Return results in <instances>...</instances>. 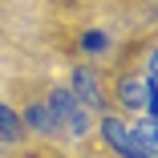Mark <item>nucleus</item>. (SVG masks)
Masks as SVG:
<instances>
[{"label": "nucleus", "mask_w": 158, "mask_h": 158, "mask_svg": "<svg viewBox=\"0 0 158 158\" xmlns=\"http://www.w3.org/2000/svg\"><path fill=\"white\" fill-rule=\"evenodd\" d=\"M49 110H53V118H57V126H61V138H81L85 130H89V110L73 98L69 89H53L49 93V102H45Z\"/></svg>", "instance_id": "nucleus-1"}, {"label": "nucleus", "mask_w": 158, "mask_h": 158, "mask_svg": "<svg viewBox=\"0 0 158 158\" xmlns=\"http://www.w3.org/2000/svg\"><path fill=\"white\" fill-rule=\"evenodd\" d=\"M102 138L122 154V158H150L142 146H138V138H134V130L126 122H118V118H102Z\"/></svg>", "instance_id": "nucleus-2"}, {"label": "nucleus", "mask_w": 158, "mask_h": 158, "mask_svg": "<svg viewBox=\"0 0 158 158\" xmlns=\"http://www.w3.org/2000/svg\"><path fill=\"white\" fill-rule=\"evenodd\" d=\"M73 98L89 110V114H102L106 110V102H102V89H98V77H93L89 69H73Z\"/></svg>", "instance_id": "nucleus-3"}, {"label": "nucleus", "mask_w": 158, "mask_h": 158, "mask_svg": "<svg viewBox=\"0 0 158 158\" xmlns=\"http://www.w3.org/2000/svg\"><path fill=\"white\" fill-rule=\"evenodd\" d=\"M146 93H150L146 77H122L118 81V98H122L126 110H146Z\"/></svg>", "instance_id": "nucleus-4"}, {"label": "nucleus", "mask_w": 158, "mask_h": 158, "mask_svg": "<svg viewBox=\"0 0 158 158\" xmlns=\"http://www.w3.org/2000/svg\"><path fill=\"white\" fill-rule=\"evenodd\" d=\"M24 126H28V130L49 134V138H61V126H57V118H53V110H49V106H28Z\"/></svg>", "instance_id": "nucleus-5"}, {"label": "nucleus", "mask_w": 158, "mask_h": 158, "mask_svg": "<svg viewBox=\"0 0 158 158\" xmlns=\"http://www.w3.org/2000/svg\"><path fill=\"white\" fill-rule=\"evenodd\" d=\"M20 134H24V122L0 102V142H20Z\"/></svg>", "instance_id": "nucleus-6"}, {"label": "nucleus", "mask_w": 158, "mask_h": 158, "mask_svg": "<svg viewBox=\"0 0 158 158\" xmlns=\"http://www.w3.org/2000/svg\"><path fill=\"white\" fill-rule=\"evenodd\" d=\"M134 138H138V146H142L150 158H158V122H150V118L138 122V126H134Z\"/></svg>", "instance_id": "nucleus-7"}, {"label": "nucleus", "mask_w": 158, "mask_h": 158, "mask_svg": "<svg viewBox=\"0 0 158 158\" xmlns=\"http://www.w3.org/2000/svg\"><path fill=\"white\" fill-rule=\"evenodd\" d=\"M81 49H85V53H106V49H110V41H106V33H85Z\"/></svg>", "instance_id": "nucleus-8"}, {"label": "nucleus", "mask_w": 158, "mask_h": 158, "mask_svg": "<svg viewBox=\"0 0 158 158\" xmlns=\"http://www.w3.org/2000/svg\"><path fill=\"white\" fill-rule=\"evenodd\" d=\"M146 81L158 85V49H150V57H146Z\"/></svg>", "instance_id": "nucleus-9"}]
</instances>
